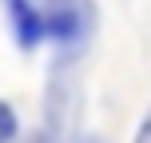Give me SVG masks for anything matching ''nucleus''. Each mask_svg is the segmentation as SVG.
I'll list each match as a JSON object with an SVG mask.
<instances>
[{"instance_id":"3","label":"nucleus","mask_w":151,"mask_h":143,"mask_svg":"<svg viewBox=\"0 0 151 143\" xmlns=\"http://www.w3.org/2000/svg\"><path fill=\"white\" fill-rule=\"evenodd\" d=\"M12 135H16V115H12V107L0 99V143H8Z\"/></svg>"},{"instance_id":"2","label":"nucleus","mask_w":151,"mask_h":143,"mask_svg":"<svg viewBox=\"0 0 151 143\" xmlns=\"http://www.w3.org/2000/svg\"><path fill=\"white\" fill-rule=\"evenodd\" d=\"M4 8L12 12V28H16V40L24 48H32L40 36H44V16L32 0H4Z\"/></svg>"},{"instance_id":"5","label":"nucleus","mask_w":151,"mask_h":143,"mask_svg":"<svg viewBox=\"0 0 151 143\" xmlns=\"http://www.w3.org/2000/svg\"><path fill=\"white\" fill-rule=\"evenodd\" d=\"M80 143H99V139H91V135H88V139H80Z\"/></svg>"},{"instance_id":"1","label":"nucleus","mask_w":151,"mask_h":143,"mask_svg":"<svg viewBox=\"0 0 151 143\" xmlns=\"http://www.w3.org/2000/svg\"><path fill=\"white\" fill-rule=\"evenodd\" d=\"M40 16H44V36H56L60 44H80L91 32L96 8L91 0H48Z\"/></svg>"},{"instance_id":"4","label":"nucleus","mask_w":151,"mask_h":143,"mask_svg":"<svg viewBox=\"0 0 151 143\" xmlns=\"http://www.w3.org/2000/svg\"><path fill=\"white\" fill-rule=\"evenodd\" d=\"M131 143H151V103H147V111H143V119H139L135 139H131Z\"/></svg>"}]
</instances>
